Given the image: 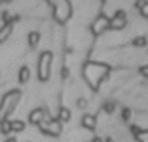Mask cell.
<instances>
[{
	"label": "cell",
	"instance_id": "1",
	"mask_svg": "<svg viewBox=\"0 0 148 142\" xmlns=\"http://www.w3.org/2000/svg\"><path fill=\"white\" fill-rule=\"evenodd\" d=\"M108 74H110V67L107 64H102V62L89 61V62H86V64L83 65V77L94 91L99 90L102 80Z\"/></svg>",
	"mask_w": 148,
	"mask_h": 142
},
{
	"label": "cell",
	"instance_id": "2",
	"mask_svg": "<svg viewBox=\"0 0 148 142\" xmlns=\"http://www.w3.org/2000/svg\"><path fill=\"white\" fill-rule=\"evenodd\" d=\"M19 96H21V93L18 90L10 91L8 94H5V96H3V99H2V102H0V121L7 120V116L14 110Z\"/></svg>",
	"mask_w": 148,
	"mask_h": 142
},
{
	"label": "cell",
	"instance_id": "3",
	"mask_svg": "<svg viewBox=\"0 0 148 142\" xmlns=\"http://www.w3.org/2000/svg\"><path fill=\"white\" fill-rule=\"evenodd\" d=\"M51 64H53V53L43 51L38 58V78L42 81H46L51 75Z\"/></svg>",
	"mask_w": 148,
	"mask_h": 142
},
{
	"label": "cell",
	"instance_id": "4",
	"mask_svg": "<svg viewBox=\"0 0 148 142\" xmlns=\"http://www.w3.org/2000/svg\"><path fill=\"white\" fill-rule=\"evenodd\" d=\"M38 126L45 134H49V136H59L62 131V125L59 120H43Z\"/></svg>",
	"mask_w": 148,
	"mask_h": 142
},
{
	"label": "cell",
	"instance_id": "5",
	"mask_svg": "<svg viewBox=\"0 0 148 142\" xmlns=\"http://www.w3.org/2000/svg\"><path fill=\"white\" fill-rule=\"evenodd\" d=\"M107 29H110V19L105 14H99V16L94 19L92 26H91V30H92L94 35H100V34H103Z\"/></svg>",
	"mask_w": 148,
	"mask_h": 142
},
{
	"label": "cell",
	"instance_id": "6",
	"mask_svg": "<svg viewBox=\"0 0 148 142\" xmlns=\"http://www.w3.org/2000/svg\"><path fill=\"white\" fill-rule=\"evenodd\" d=\"M126 23H127V18H126V13L123 10H118L115 13V16L110 19V29L113 30H121L126 27Z\"/></svg>",
	"mask_w": 148,
	"mask_h": 142
},
{
	"label": "cell",
	"instance_id": "7",
	"mask_svg": "<svg viewBox=\"0 0 148 142\" xmlns=\"http://www.w3.org/2000/svg\"><path fill=\"white\" fill-rule=\"evenodd\" d=\"M45 120V110L43 109H34L32 112L29 113V121L32 123V125H40V123Z\"/></svg>",
	"mask_w": 148,
	"mask_h": 142
},
{
	"label": "cell",
	"instance_id": "8",
	"mask_svg": "<svg viewBox=\"0 0 148 142\" xmlns=\"http://www.w3.org/2000/svg\"><path fill=\"white\" fill-rule=\"evenodd\" d=\"M81 125H83L86 129H89V131H94V129H96V116L86 113V115L81 118Z\"/></svg>",
	"mask_w": 148,
	"mask_h": 142
},
{
	"label": "cell",
	"instance_id": "9",
	"mask_svg": "<svg viewBox=\"0 0 148 142\" xmlns=\"http://www.w3.org/2000/svg\"><path fill=\"white\" fill-rule=\"evenodd\" d=\"M11 24H7V26H3L2 29H0V43L7 42V39L11 35Z\"/></svg>",
	"mask_w": 148,
	"mask_h": 142
},
{
	"label": "cell",
	"instance_id": "10",
	"mask_svg": "<svg viewBox=\"0 0 148 142\" xmlns=\"http://www.w3.org/2000/svg\"><path fill=\"white\" fill-rule=\"evenodd\" d=\"M70 116H72V113H70V110L67 109V107H61L59 109V115H58V120L59 121H69L70 120Z\"/></svg>",
	"mask_w": 148,
	"mask_h": 142
},
{
	"label": "cell",
	"instance_id": "11",
	"mask_svg": "<svg viewBox=\"0 0 148 142\" xmlns=\"http://www.w3.org/2000/svg\"><path fill=\"white\" fill-rule=\"evenodd\" d=\"M27 42H29V45L32 46V48H35L40 42V34L38 32H30L29 35H27Z\"/></svg>",
	"mask_w": 148,
	"mask_h": 142
},
{
	"label": "cell",
	"instance_id": "12",
	"mask_svg": "<svg viewBox=\"0 0 148 142\" xmlns=\"http://www.w3.org/2000/svg\"><path fill=\"white\" fill-rule=\"evenodd\" d=\"M24 128H26V123L23 120H14V121H11V131L21 132V131H24Z\"/></svg>",
	"mask_w": 148,
	"mask_h": 142
},
{
	"label": "cell",
	"instance_id": "13",
	"mask_svg": "<svg viewBox=\"0 0 148 142\" xmlns=\"http://www.w3.org/2000/svg\"><path fill=\"white\" fill-rule=\"evenodd\" d=\"M29 77H30V70H29V67H21V70H19V81L21 83H26L27 80H29Z\"/></svg>",
	"mask_w": 148,
	"mask_h": 142
},
{
	"label": "cell",
	"instance_id": "14",
	"mask_svg": "<svg viewBox=\"0 0 148 142\" xmlns=\"http://www.w3.org/2000/svg\"><path fill=\"white\" fill-rule=\"evenodd\" d=\"M0 131L3 132V134L11 132V121H10V120H3V121H0Z\"/></svg>",
	"mask_w": 148,
	"mask_h": 142
},
{
	"label": "cell",
	"instance_id": "15",
	"mask_svg": "<svg viewBox=\"0 0 148 142\" xmlns=\"http://www.w3.org/2000/svg\"><path fill=\"white\" fill-rule=\"evenodd\" d=\"M138 142H148V129H140V132L134 136Z\"/></svg>",
	"mask_w": 148,
	"mask_h": 142
},
{
	"label": "cell",
	"instance_id": "16",
	"mask_svg": "<svg viewBox=\"0 0 148 142\" xmlns=\"http://www.w3.org/2000/svg\"><path fill=\"white\" fill-rule=\"evenodd\" d=\"M147 42H148V40H147V37L140 35V37H135V39H134V42H132V43H134L135 46H138V48H142V46H145V45H147Z\"/></svg>",
	"mask_w": 148,
	"mask_h": 142
},
{
	"label": "cell",
	"instance_id": "17",
	"mask_svg": "<svg viewBox=\"0 0 148 142\" xmlns=\"http://www.w3.org/2000/svg\"><path fill=\"white\" fill-rule=\"evenodd\" d=\"M103 110H105L107 113H113V112H115V104H113V102H105Z\"/></svg>",
	"mask_w": 148,
	"mask_h": 142
},
{
	"label": "cell",
	"instance_id": "18",
	"mask_svg": "<svg viewBox=\"0 0 148 142\" xmlns=\"http://www.w3.org/2000/svg\"><path fill=\"white\" fill-rule=\"evenodd\" d=\"M140 13H142V16H143V18H148V2H145V3L142 5Z\"/></svg>",
	"mask_w": 148,
	"mask_h": 142
},
{
	"label": "cell",
	"instance_id": "19",
	"mask_svg": "<svg viewBox=\"0 0 148 142\" xmlns=\"http://www.w3.org/2000/svg\"><path fill=\"white\" fill-rule=\"evenodd\" d=\"M129 116H131V110H129V109H123V112H121V118L126 121V120H129Z\"/></svg>",
	"mask_w": 148,
	"mask_h": 142
},
{
	"label": "cell",
	"instance_id": "20",
	"mask_svg": "<svg viewBox=\"0 0 148 142\" xmlns=\"http://www.w3.org/2000/svg\"><path fill=\"white\" fill-rule=\"evenodd\" d=\"M77 104H78V107H80V109H84V107L88 105V101L86 99H78Z\"/></svg>",
	"mask_w": 148,
	"mask_h": 142
},
{
	"label": "cell",
	"instance_id": "21",
	"mask_svg": "<svg viewBox=\"0 0 148 142\" xmlns=\"http://www.w3.org/2000/svg\"><path fill=\"white\" fill-rule=\"evenodd\" d=\"M140 74L145 75V77H148V65H143V67L140 69Z\"/></svg>",
	"mask_w": 148,
	"mask_h": 142
},
{
	"label": "cell",
	"instance_id": "22",
	"mask_svg": "<svg viewBox=\"0 0 148 142\" xmlns=\"http://www.w3.org/2000/svg\"><path fill=\"white\" fill-rule=\"evenodd\" d=\"M131 131H132V134L135 136V134H137V132H140V128H138V126H135V125H134V126H131Z\"/></svg>",
	"mask_w": 148,
	"mask_h": 142
},
{
	"label": "cell",
	"instance_id": "23",
	"mask_svg": "<svg viewBox=\"0 0 148 142\" xmlns=\"http://www.w3.org/2000/svg\"><path fill=\"white\" fill-rule=\"evenodd\" d=\"M91 142H102V139H100V137H94Z\"/></svg>",
	"mask_w": 148,
	"mask_h": 142
},
{
	"label": "cell",
	"instance_id": "24",
	"mask_svg": "<svg viewBox=\"0 0 148 142\" xmlns=\"http://www.w3.org/2000/svg\"><path fill=\"white\" fill-rule=\"evenodd\" d=\"M5 142H16V139H7Z\"/></svg>",
	"mask_w": 148,
	"mask_h": 142
},
{
	"label": "cell",
	"instance_id": "25",
	"mask_svg": "<svg viewBox=\"0 0 148 142\" xmlns=\"http://www.w3.org/2000/svg\"><path fill=\"white\" fill-rule=\"evenodd\" d=\"M0 3H3V0H0Z\"/></svg>",
	"mask_w": 148,
	"mask_h": 142
},
{
	"label": "cell",
	"instance_id": "26",
	"mask_svg": "<svg viewBox=\"0 0 148 142\" xmlns=\"http://www.w3.org/2000/svg\"><path fill=\"white\" fill-rule=\"evenodd\" d=\"M100 2H107V0H100Z\"/></svg>",
	"mask_w": 148,
	"mask_h": 142
}]
</instances>
